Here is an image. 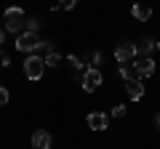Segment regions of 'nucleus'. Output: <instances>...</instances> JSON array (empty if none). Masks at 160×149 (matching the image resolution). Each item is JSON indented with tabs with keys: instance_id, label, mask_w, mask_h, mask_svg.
<instances>
[{
	"instance_id": "nucleus-1",
	"label": "nucleus",
	"mask_w": 160,
	"mask_h": 149,
	"mask_svg": "<svg viewBox=\"0 0 160 149\" xmlns=\"http://www.w3.org/2000/svg\"><path fill=\"white\" fill-rule=\"evenodd\" d=\"M6 32H16V35H22L24 29H27V13L22 11L19 6H11V8H6Z\"/></svg>"
},
{
	"instance_id": "nucleus-2",
	"label": "nucleus",
	"mask_w": 160,
	"mask_h": 149,
	"mask_svg": "<svg viewBox=\"0 0 160 149\" xmlns=\"http://www.w3.org/2000/svg\"><path fill=\"white\" fill-rule=\"evenodd\" d=\"M40 43H43V37L35 32H22L16 37V51L22 53H38L40 51Z\"/></svg>"
},
{
	"instance_id": "nucleus-3",
	"label": "nucleus",
	"mask_w": 160,
	"mask_h": 149,
	"mask_svg": "<svg viewBox=\"0 0 160 149\" xmlns=\"http://www.w3.org/2000/svg\"><path fill=\"white\" fill-rule=\"evenodd\" d=\"M43 69H46V61H43L38 53H29L27 61H24V74H27V80H40V77H43Z\"/></svg>"
},
{
	"instance_id": "nucleus-4",
	"label": "nucleus",
	"mask_w": 160,
	"mask_h": 149,
	"mask_svg": "<svg viewBox=\"0 0 160 149\" xmlns=\"http://www.w3.org/2000/svg\"><path fill=\"white\" fill-rule=\"evenodd\" d=\"M102 80H104L102 72H99L96 67H91V69H86V74H83V77H80V85H83V91L93 93L99 85H102Z\"/></svg>"
},
{
	"instance_id": "nucleus-5",
	"label": "nucleus",
	"mask_w": 160,
	"mask_h": 149,
	"mask_svg": "<svg viewBox=\"0 0 160 149\" xmlns=\"http://www.w3.org/2000/svg\"><path fill=\"white\" fill-rule=\"evenodd\" d=\"M136 59V48H133V43H120L118 48H115V61L118 64H128Z\"/></svg>"
},
{
	"instance_id": "nucleus-6",
	"label": "nucleus",
	"mask_w": 160,
	"mask_h": 149,
	"mask_svg": "<svg viewBox=\"0 0 160 149\" xmlns=\"http://www.w3.org/2000/svg\"><path fill=\"white\" fill-rule=\"evenodd\" d=\"M86 123H88L91 131H107L109 128V117L104 115V112H91V115L86 117Z\"/></svg>"
},
{
	"instance_id": "nucleus-7",
	"label": "nucleus",
	"mask_w": 160,
	"mask_h": 149,
	"mask_svg": "<svg viewBox=\"0 0 160 149\" xmlns=\"http://www.w3.org/2000/svg\"><path fill=\"white\" fill-rule=\"evenodd\" d=\"M133 67H136L139 80H142V77H149V74H155V61H152L149 56H144V59H133Z\"/></svg>"
},
{
	"instance_id": "nucleus-8",
	"label": "nucleus",
	"mask_w": 160,
	"mask_h": 149,
	"mask_svg": "<svg viewBox=\"0 0 160 149\" xmlns=\"http://www.w3.org/2000/svg\"><path fill=\"white\" fill-rule=\"evenodd\" d=\"M51 144H53V138H51V133H48V131L40 128V131L32 133V147L35 149H51Z\"/></svg>"
},
{
	"instance_id": "nucleus-9",
	"label": "nucleus",
	"mask_w": 160,
	"mask_h": 149,
	"mask_svg": "<svg viewBox=\"0 0 160 149\" xmlns=\"http://www.w3.org/2000/svg\"><path fill=\"white\" fill-rule=\"evenodd\" d=\"M131 16L136 19V22H149V19H152V8H149V6H144V3H133Z\"/></svg>"
},
{
	"instance_id": "nucleus-10",
	"label": "nucleus",
	"mask_w": 160,
	"mask_h": 149,
	"mask_svg": "<svg viewBox=\"0 0 160 149\" xmlns=\"http://www.w3.org/2000/svg\"><path fill=\"white\" fill-rule=\"evenodd\" d=\"M133 48H136V59H144V56H149V53L155 51V43L149 40V37H142V40L133 43Z\"/></svg>"
},
{
	"instance_id": "nucleus-11",
	"label": "nucleus",
	"mask_w": 160,
	"mask_h": 149,
	"mask_svg": "<svg viewBox=\"0 0 160 149\" xmlns=\"http://www.w3.org/2000/svg\"><path fill=\"white\" fill-rule=\"evenodd\" d=\"M120 77L126 83H133V80H139V74H136V67H133V61H128V64H120Z\"/></svg>"
},
{
	"instance_id": "nucleus-12",
	"label": "nucleus",
	"mask_w": 160,
	"mask_h": 149,
	"mask_svg": "<svg viewBox=\"0 0 160 149\" xmlns=\"http://www.w3.org/2000/svg\"><path fill=\"white\" fill-rule=\"evenodd\" d=\"M126 91H128V99H133V101H139V99L144 96V85H142V80L126 83Z\"/></svg>"
},
{
	"instance_id": "nucleus-13",
	"label": "nucleus",
	"mask_w": 160,
	"mask_h": 149,
	"mask_svg": "<svg viewBox=\"0 0 160 149\" xmlns=\"http://www.w3.org/2000/svg\"><path fill=\"white\" fill-rule=\"evenodd\" d=\"M43 61H46L48 67H59V64H62V53L51 51V53H46V56H43Z\"/></svg>"
},
{
	"instance_id": "nucleus-14",
	"label": "nucleus",
	"mask_w": 160,
	"mask_h": 149,
	"mask_svg": "<svg viewBox=\"0 0 160 149\" xmlns=\"http://www.w3.org/2000/svg\"><path fill=\"white\" fill-rule=\"evenodd\" d=\"M67 61H69V67H72L75 72H80V69L86 67V61H83L80 56H75V53H69V56H67Z\"/></svg>"
},
{
	"instance_id": "nucleus-15",
	"label": "nucleus",
	"mask_w": 160,
	"mask_h": 149,
	"mask_svg": "<svg viewBox=\"0 0 160 149\" xmlns=\"http://www.w3.org/2000/svg\"><path fill=\"white\" fill-rule=\"evenodd\" d=\"M75 6H78V0H59L51 11H62V8H67V11H69V8H75Z\"/></svg>"
},
{
	"instance_id": "nucleus-16",
	"label": "nucleus",
	"mask_w": 160,
	"mask_h": 149,
	"mask_svg": "<svg viewBox=\"0 0 160 149\" xmlns=\"http://www.w3.org/2000/svg\"><path fill=\"white\" fill-rule=\"evenodd\" d=\"M38 29H40L38 19H27V29H24V32H35V35H38Z\"/></svg>"
},
{
	"instance_id": "nucleus-17",
	"label": "nucleus",
	"mask_w": 160,
	"mask_h": 149,
	"mask_svg": "<svg viewBox=\"0 0 160 149\" xmlns=\"http://www.w3.org/2000/svg\"><path fill=\"white\" fill-rule=\"evenodd\" d=\"M112 117H126V104H115L112 107Z\"/></svg>"
},
{
	"instance_id": "nucleus-18",
	"label": "nucleus",
	"mask_w": 160,
	"mask_h": 149,
	"mask_svg": "<svg viewBox=\"0 0 160 149\" xmlns=\"http://www.w3.org/2000/svg\"><path fill=\"white\" fill-rule=\"evenodd\" d=\"M8 99H11V93H8L6 88L0 85V107H6V104H8Z\"/></svg>"
},
{
	"instance_id": "nucleus-19",
	"label": "nucleus",
	"mask_w": 160,
	"mask_h": 149,
	"mask_svg": "<svg viewBox=\"0 0 160 149\" xmlns=\"http://www.w3.org/2000/svg\"><path fill=\"white\" fill-rule=\"evenodd\" d=\"M3 37H6V35H3V29H0V53H3Z\"/></svg>"
},
{
	"instance_id": "nucleus-20",
	"label": "nucleus",
	"mask_w": 160,
	"mask_h": 149,
	"mask_svg": "<svg viewBox=\"0 0 160 149\" xmlns=\"http://www.w3.org/2000/svg\"><path fill=\"white\" fill-rule=\"evenodd\" d=\"M155 125L160 128V112H158V115H155Z\"/></svg>"
},
{
	"instance_id": "nucleus-21",
	"label": "nucleus",
	"mask_w": 160,
	"mask_h": 149,
	"mask_svg": "<svg viewBox=\"0 0 160 149\" xmlns=\"http://www.w3.org/2000/svg\"><path fill=\"white\" fill-rule=\"evenodd\" d=\"M155 48H158V51H160V40H158V43H155Z\"/></svg>"
}]
</instances>
